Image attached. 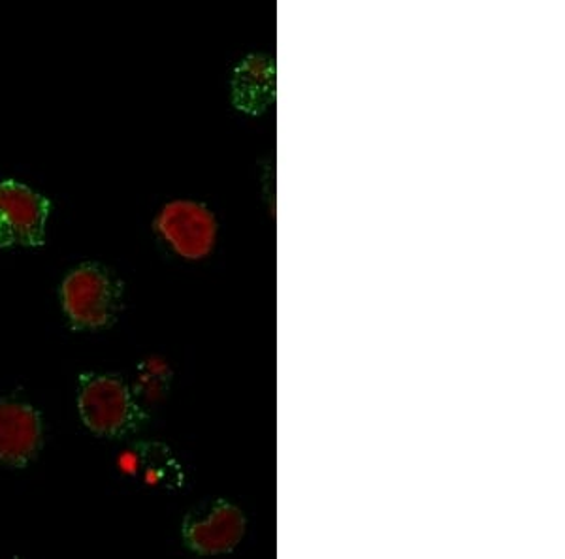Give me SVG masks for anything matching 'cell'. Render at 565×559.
<instances>
[{"label":"cell","mask_w":565,"mask_h":559,"mask_svg":"<svg viewBox=\"0 0 565 559\" xmlns=\"http://www.w3.org/2000/svg\"><path fill=\"white\" fill-rule=\"evenodd\" d=\"M52 202L44 194L15 180L0 181V247H39Z\"/></svg>","instance_id":"277c9868"},{"label":"cell","mask_w":565,"mask_h":559,"mask_svg":"<svg viewBox=\"0 0 565 559\" xmlns=\"http://www.w3.org/2000/svg\"><path fill=\"white\" fill-rule=\"evenodd\" d=\"M244 513L226 499L200 503L183 520V542L200 556H223L236 550L244 539Z\"/></svg>","instance_id":"5b68a950"},{"label":"cell","mask_w":565,"mask_h":559,"mask_svg":"<svg viewBox=\"0 0 565 559\" xmlns=\"http://www.w3.org/2000/svg\"><path fill=\"white\" fill-rule=\"evenodd\" d=\"M42 441L40 412L21 399H0V463L25 467L39 454Z\"/></svg>","instance_id":"8992f818"},{"label":"cell","mask_w":565,"mask_h":559,"mask_svg":"<svg viewBox=\"0 0 565 559\" xmlns=\"http://www.w3.org/2000/svg\"><path fill=\"white\" fill-rule=\"evenodd\" d=\"M276 89V66L270 57L249 55L231 77V98L245 114H263L270 106Z\"/></svg>","instance_id":"52a82bcc"},{"label":"cell","mask_w":565,"mask_h":559,"mask_svg":"<svg viewBox=\"0 0 565 559\" xmlns=\"http://www.w3.org/2000/svg\"><path fill=\"white\" fill-rule=\"evenodd\" d=\"M159 238L185 260L206 258L217 241V219L210 207L194 200H174L154 219Z\"/></svg>","instance_id":"3957f363"},{"label":"cell","mask_w":565,"mask_h":559,"mask_svg":"<svg viewBox=\"0 0 565 559\" xmlns=\"http://www.w3.org/2000/svg\"><path fill=\"white\" fill-rule=\"evenodd\" d=\"M141 452H143L141 456H135L132 460L130 471H135L146 483L153 486H161V484L170 486L172 483H178L180 467L168 450L151 444L148 450H141Z\"/></svg>","instance_id":"ba28073f"},{"label":"cell","mask_w":565,"mask_h":559,"mask_svg":"<svg viewBox=\"0 0 565 559\" xmlns=\"http://www.w3.org/2000/svg\"><path fill=\"white\" fill-rule=\"evenodd\" d=\"M61 303L74 329H108L121 308V284L100 264H82L61 284Z\"/></svg>","instance_id":"7a4b0ae2"},{"label":"cell","mask_w":565,"mask_h":559,"mask_svg":"<svg viewBox=\"0 0 565 559\" xmlns=\"http://www.w3.org/2000/svg\"><path fill=\"white\" fill-rule=\"evenodd\" d=\"M77 411L84 424L100 438H125L143 422L135 393L116 375L84 373L77 388Z\"/></svg>","instance_id":"6da1fadb"}]
</instances>
